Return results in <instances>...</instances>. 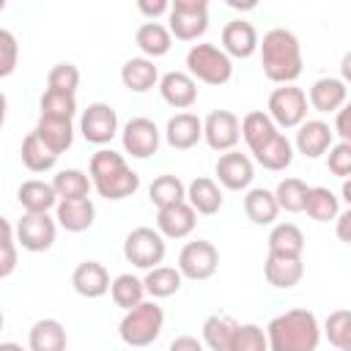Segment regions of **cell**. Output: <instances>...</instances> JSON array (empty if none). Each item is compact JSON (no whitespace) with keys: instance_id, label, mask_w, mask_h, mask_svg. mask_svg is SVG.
<instances>
[{"instance_id":"6da1fadb","label":"cell","mask_w":351,"mask_h":351,"mask_svg":"<svg viewBox=\"0 0 351 351\" xmlns=\"http://www.w3.org/2000/svg\"><path fill=\"white\" fill-rule=\"evenodd\" d=\"M258 52H261V66H263L266 80L277 85H293L302 77V69H304L302 44L291 30L285 27L266 30Z\"/></svg>"},{"instance_id":"7a4b0ae2","label":"cell","mask_w":351,"mask_h":351,"mask_svg":"<svg viewBox=\"0 0 351 351\" xmlns=\"http://www.w3.org/2000/svg\"><path fill=\"white\" fill-rule=\"evenodd\" d=\"M324 326L313 310L293 307L274 315L266 326L269 351H315L321 343Z\"/></svg>"},{"instance_id":"3957f363","label":"cell","mask_w":351,"mask_h":351,"mask_svg":"<svg viewBox=\"0 0 351 351\" xmlns=\"http://www.w3.org/2000/svg\"><path fill=\"white\" fill-rule=\"evenodd\" d=\"M88 176L93 181V189L104 200H123L140 189V176L126 165L123 154L112 148H99L90 156Z\"/></svg>"},{"instance_id":"277c9868","label":"cell","mask_w":351,"mask_h":351,"mask_svg":"<svg viewBox=\"0 0 351 351\" xmlns=\"http://www.w3.org/2000/svg\"><path fill=\"white\" fill-rule=\"evenodd\" d=\"M165 329V310L156 304V299H148L143 304H137L134 310L123 313L121 324H118V335L126 346L132 348H145L151 346Z\"/></svg>"},{"instance_id":"5b68a950","label":"cell","mask_w":351,"mask_h":351,"mask_svg":"<svg viewBox=\"0 0 351 351\" xmlns=\"http://www.w3.org/2000/svg\"><path fill=\"white\" fill-rule=\"evenodd\" d=\"M186 71L206 85H225L233 77V58L217 44H192L186 52Z\"/></svg>"},{"instance_id":"8992f818","label":"cell","mask_w":351,"mask_h":351,"mask_svg":"<svg viewBox=\"0 0 351 351\" xmlns=\"http://www.w3.org/2000/svg\"><path fill=\"white\" fill-rule=\"evenodd\" d=\"M165 255H167V241H165V236L156 228L140 225V228L129 230V236L123 239V258L134 269L151 271V269L162 266Z\"/></svg>"},{"instance_id":"52a82bcc","label":"cell","mask_w":351,"mask_h":351,"mask_svg":"<svg viewBox=\"0 0 351 351\" xmlns=\"http://www.w3.org/2000/svg\"><path fill=\"white\" fill-rule=\"evenodd\" d=\"M167 27L178 41H197L208 30V0H173Z\"/></svg>"},{"instance_id":"ba28073f","label":"cell","mask_w":351,"mask_h":351,"mask_svg":"<svg viewBox=\"0 0 351 351\" xmlns=\"http://www.w3.org/2000/svg\"><path fill=\"white\" fill-rule=\"evenodd\" d=\"M307 93L296 85H280L271 90L266 112L277 129H299L307 121Z\"/></svg>"},{"instance_id":"9c48e42d","label":"cell","mask_w":351,"mask_h":351,"mask_svg":"<svg viewBox=\"0 0 351 351\" xmlns=\"http://www.w3.org/2000/svg\"><path fill=\"white\" fill-rule=\"evenodd\" d=\"M219 269V250L206 241V239H197V241H186L178 252V271L184 274V280H195V282H203L208 277H214Z\"/></svg>"},{"instance_id":"30bf717a","label":"cell","mask_w":351,"mask_h":351,"mask_svg":"<svg viewBox=\"0 0 351 351\" xmlns=\"http://www.w3.org/2000/svg\"><path fill=\"white\" fill-rule=\"evenodd\" d=\"M203 140L211 151H219V154L236 151V145L241 140L239 115L230 112V110H211L203 121Z\"/></svg>"},{"instance_id":"8fae6325","label":"cell","mask_w":351,"mask_h":351,"mask_svg":"<svg viewBox=\"0 0 351 351\" xmlns=\"http://www.w3.org/2000/svg\"><path fill=\"white\" fill-rule=\"evenodd\" d=\"M121 143H123V151L134 159H148L159 151V143H162V132L159 126L145 118V115H137V118H129L121 129Z\"/></svg>"},{"instance_id":"7c38bea8","label":"cell","mask_w":351,"mask_h":351,"mask_svg":"<svg viewBox=\"0 0 351 351\" xmlns=\"http://www.w3.org/2000/svg\"><path fill=\"white\" fill-rule=\"evenodd\" d=\"M80 132L93 145H107L118 134V112L107 101H93L80 115Z\"/></svg>"},{"instance_id":"4fadbf2b","label":"cell","mask_w":351,"mask_h":351,"mask_svg":"<svg viewBox=\"0 0 351 351\" xmlns=\"http://www.w3.org/2000/svg\"><path fill=\"white\" fill-rule=\"evenodd\" d=\"M58 236V219L49 214H22L16 222V241L27 252H47L55 244Z\"/></svg>"},{"instance_id":"5bb4252c","label":"cell","mask_w":351,"mask_h":351,"mask_svg":"<svg viewBox=\"0 0 351 351\" xmlns=\"http://www.w3.org/2000/svg\"><path fill=\"white\" fill-rule=\"evenodd\" d=\"M214 176H217L219 186H225L230 192H241V189H250V184L255 178V165L247 154L228 151V154H219V159L214 165Z\"/></svg>"},{"instance_id":"9a60e30c","label":"cell","mask_w":351,"mask_h":351,"mask_svg":"<svg viewBox=\"0 0 351 351\" xmlns=\"http://www.w3.org/2000/svg\"><path fill=\"white\" fill-rule=\"evenodd\" d=\"M335 129L321 121V118H307L299 129H296V140H293V148L307 156V159H318L324 154H329V148L335 145Z\"/></svg>"},{"instance_id":"2e32d148","label":"cell","mask_w":351,"mask_h":351,"mask_svg":"<svg viewBox=\"0 0 351 351\" xmlns=\"http://www.w3.org/2000/svg\"><path fill=\"white\" fill-rule=\"evenodd\" d=\"M261 47V38H258V30L252 22L247 19H230L225 27H222V49L230 55V58H239V60H247L258 52Z\"/></svg>"},{"instance_id":"e0dca14e","label":"cell","mask_w":351,"mask_h":351,"mask_svg":"<svg viewBox=\"0 0 351 351\" xmlns=\"http://www.w3.org/2000/svg\"><path fill=\"white\" fill-rule=\"evenodd\" d=\"M307 101L315 112H340L348 104V88L340 77H318L310 85Z\"/></svg>"},{"instance_id":"ac0fdd59","label":"cell","mask_w":351,"mask_h":351,"mask_svg":"<svg viewBox=\"0 0 351 351\" xmlns=\"http://www.w3.org/2000/svg\"><path fill=\"white\" fill-rule=\"evenodd\" d=\"M162 99L176 110H189L197 101V80L189 71H167L159 80Z\"/></svg>"},{"instance_id":"d6986e66","label":"cell","mask_w":351,"mask_h":351,"mask_svg":"<svg viewBox=\"0 0 351 351\" xmlns=\"http://www.w3.org/2000/svg\"><path fill=\"white\" fill-rule=\"evenodd\" d=\"M165 140L176 151H189L203 140V121L195 112H176L167 118Z\"/></svg>"},{"instance_id":"ffe728a7","label":"cell","mask_w":351,"mask_h":351,"mask_svg":"<svg viewBox=\"0 0 351 351\" xmlns=\"http://www.w3.org/2000/svg\"><path fill=\"white\" fill-rule=\"evenodd\" d=\"M16 200H19L25 214H49L60 203L52 181H38V178L22 181L16 189Z\"/></svg>"},{"instance_id":"44dd1931","label":"cell","mask_w":351,"mask_h":351,"mask_svg":"<svg viewBox=\"0 0 351 351\" xmlns=\"http://www.w3.org/2000/svg\"><path fill=\"white\" fill-rule=\"evenodd\" d=\"M112 280H110V271L104 269V263L99 261H82L77 263V269L71 271V288L85 296V299H99L110 291Z\"/></svg>"},{"instance_id":"7402d4cb","label":"cell","mask_w":351,"mask_h":351,"mask_svg":"<svg viewBox=\"0 0 351 351\" xmlns=\"http://www.w3.org/2000/svg\"><path fill=\"white\" fill-rule=\"evenodd\" d=\"M197 225V211L184 200L156 211V230L165 239H186Z\"/></svg>"},{"instance_id":"603a6c76","label":"cell","mask_w":351,"mask_h":351,"mask_svg":"<svg viewBox=\"0 0 351 351\" xmlns=\"http://www.w3.org/2000/svg\"><path fill=\"white\" fill-rule=\"evenodd\" d=\"M263 277L271 288H280V291H288L293 285H299V280L304 277V263L302 258H293V255H266V263H263Z\"/></svg>"},{"instance_id":"cb8c5ba5","label":"cell","mask_w":351,"mask_h":351,"mask_svg":"<svg viewBox=\"0 0 351 351\" xmlns=\"http://www.w3.org/2000/svg\"><path fill=\"white\" fill-rule=\"evenodd\" d=\"M186 203H189L197 214L214 217V214L222 208L225 195H222V186H219L214 178L197 176V178H192V181L186 184Z\"/></svg>"},{"instance_id":"d4e9b609","label":"cell","mask_w":351,"mask_h":351,"mask_svg":"<svg viewBox=\"0 0 351 351\" xmlns=\"http://www.w3.org/2000/svg\"><path fill=\"white\" fill-rule=\"evenodd\" d=\"M55 219L63 230L69 233H82L96 222V206L90 197H80V200H60L55 208Z\"/></svg>"},{"instance_id":"484cf974","label":"cell","mask_w":351,"mask_h":351,"mask_svg":"<svg viewBox=\"0 0 351 351\" xmlns=\"http://www.w3.org/2000/svg\"><path fill=\"white\" fill-rule=\"evenodd\" d=\"M280 134L277 123L269 118V112L263 110H250L244 118H241V137L250 148V154H258L263 145H269L274 137Z\"/></svg>"},{"instance_id":"4316f807","label":"cell","mask_w":351,"mask_h":351,"mask_svg":"<svg viewBox=\"0 0 351 351\" xmlns=\"http://www.w3.org/2000/svg\"><path fill=\"white\" fill-rule=\"evenodd\" d=\"M159 69L154 66L151 58H129L123 66H121V82L126 90L132 93H148L154 85H159Z\"/></svg>"},{"instance_id":"83f0119b","label":"cell","mask_w":351,"mask_h":351,"mask_svg":"<svg viewBox=\"0 0 351 351\" xmlns=\"http://www.w3.org/2000/svg\"><path fill=\"white\" fill-rule=\"evenodd\" d=\"M66 346H69L66 326L58 318H41L27 332L30 351H66Z\"/></svg>"},{"instance_id":"f1b7e54d","label":"cell","mask_w":351,"mask_h":351,"mask_svg":"<svg viewBox=\"0 0 351 351\" xmlns=\"http://www.w3.org/2000/svg\"><path fill=\"white\" fill-rule=\"evenodd\" d=\"M134 44H137V49L143 52V58H162V55H167L170 52V47H173V33H170V27L167 25H162V22H143L140 27H137V33H134Z\"/></svg>"},{"instance_id":"f546056e","label":"cell","mask_w":351,"mask_h":351,"mask_svg":"<svg viewBox=\"0 0 351 351\" xmlns=\"http://www.w3.org/2000/svg\"><path fill=\"white\" fill-rule=\"evenodd\" d=\"M244 214L252 225H277L280 203L271 189L255 186V189H247L244 195Z\"/></svg>"},{"instance_id":"4dcf8cb0","label":"cell","mask_w":351,"mask_h":351,"mask_svg":"<svg viewBox=\"0 0 351 351\" xmlns=\"http://www.w3.org/2000/svg\"><path fill=\"white\" fill-rule=\"evenodd\" d=\"M58 156H60V154H55L36 132L25 134V140H22V145H19V159H22V165H25L30 173H47V170H52V167L58 165Z\"/></svg>"},{"instance_id":"1f68e13d","label":"cell","mask_w":351,"mask_h":351,"mask_svg":"<svg viewBox=\"0 0 351 351\" xmlns=\"http://www.w3.org/2000/svg\"><path fill=\"white\" fill-rule=\"evenodd\" d=\"M236 329H239L236 318H230L225 313H211L203 321V346H208L211 351H230Z\"/></svg>"},{"instance_id":"d6a6232c","label":"cell","mask_w":351,"mask_h":351,"mask_svg":"<svg viewBox=\"0 0 351 351\" xmlns=\"http://www.w3.org/2000/svg\"><path fill=\"white\" fill-rule=\"evenodd\" d=\"M266 241H269V252L271 255H293V258H302V252H304V233L293 222H277V225H271V233H269Z\"/></svg>"},{"instance_id":"836d02e7","label":"cell","mask_w":351,"mask_h":351,"mask_svg":"<svg viewBox=\"0 0 351 351\" xmlns=\"http://www.w3.org/2000/svg\"><path fill=\"white\" fill-rule=\"evenodd\" d=\"M55 154H63L71 148L74 143V123L71 121H63V118H47V115H38V123L33 129Z\"/></svg>"},{"instance_id":"e575fe53","label":"cell","mask_w":351,"mask_h":351,"mask_svg":"<svg viewBox=\"0 0 351 351\" xmlns=\"http://www.w3.org/2000/svg\"><path fill=\"white\" fill-rule=\"evenodd\" d=\"M148 200L156 206V211L167 208V206H176V203H184L186 200V184L173 173L156 176L148 186Z\"/></svg>"},{"instance_id":"d590c367","label":"cell","mask_w":351,"mask_h":351,"mask_svg":"<svg viewBox=\"0 0 351 351\" xmlns=\"http://www.w3.org/2000/svg\"><path fill=\"white\" fill-rule=\"evenodd\" d=\"M143 282H145V291L151 299H167L181 291L184 274L178 271V266H156V269L145 271Z\"/></svg>"},{"instance_id":"8d00e7d4","label":"cell","mask_w":351,"mask_h":351,"mask_svg":"<svg viewBox=\"0 0 351 351\" xmlns=\"http://www.w3.org/2000/svg\"><path fill=\"white\" fill-rule=\"evenodd\" d=\"M145 282L140 280V277H134V274H129V271H123V274H118L115 280H112V285H110V296H112V302L123 310V313H129V310H134L137 304H143L145 302Z\"/></svg>"},{"instance_id":"74e56055","label":"cell","mask_w":351,"mask_h":351,"mask_svg":"<svg viewBox=\"0 0 351 351\" xmlns=\"http://www.w3.org/2000/svg\"><path fill=\"white\" fill-rule=\"evenodd\" d=\"M252 159H255L263 170L280 173V170H285V167L293 162V143L280 132L269 145H263L258 154H252Z\"/></svg>"},{"instance_id":"f35d334b","label":"cell","mask_w":351,"mask_h":351,"mask_svg":"<svg viewBox=\"0 0 351 351\" xmlns=\"http://www.w3.org/2000/svg\"><path fill=\"white\" fill-rule=\"evenodd\" d=\"M304 211H307V217L315 219V222L337 219V214H340V197H337L329 186H310Z\"/></svg>"},{"instance_id":"ab89813d","label":"cell","mask_w":351,"mask_h":351,"mask_svg":"<svg viewBox=\"0 0 351 351\" xmlns=\"http://www.w3.org/2000/svg\"><path fill=\"white\" fill-rule=\"evenodd\" d=\"M52 186H55L60 200H80V197H88L93 181H90L88 173H82L77 167H69V170H58L55 173Z\"/></svg>"},{"instance_id":"60d3db41","label":"cell","mask_w":351,"mask_h":351,"mask_svg":"<svg viewBox=\"0 0 351 351\" xmlns=\"http://www.w3.org/2000/svg\"><path fill=\"white\" fill-rule=\"evenodd\" d=\"M307 192H310V186H307L302 178H282V181L274 186V197H277V203H280V211H291V214L304 211Z\"/></svg>"},{"instance_id":"b9f144b4","label":"cell","mask_w":351,"mask_h":351,"mask_svg":"<svg viewBox=\"0 0 351 351\" xmlns=\"http://www.w3.org/2000/svg\"><path fill=\"white\" fill-rule=\"evenodd\" d=\"M38 110L47 118H63V121H74L77 115V96L71 93H60V90H44L38 99Z\"/></svg>"},{"instance_id":"7bdbcfd3","label":"cell","mask_w":351,"mask_h":351,"mask_svg":"<svg viewBox=\"0 0 351 351\" xmlns=\"http://www.w3.org/2000/svg\"><path fill=\"white\" fill-rule=\"evenodd\" d=\"M324 337L340 351H351V310H335L324 321Z\"/></svg>"},{"instance_id":"ee69618b","label":"cell","mask_w":351,"mask_h":351,"mask_svg":"<svg viewBox=\"0 0 351 351\" xmlns=\"http://www.w3.org/2000/svg\"><path fill=\"white\" fill-rule=\"evenodd\" d=\"M230 351H269V337L266 329L258 324H239Z\"/></svg>"},{"instance_id":"f6af8a7d","label":"cell","mask_w":351,"mask_h":351,"mask_svg":"<svg viewBox=\"0 0 351 351\" xmlns=\"http://www.w3.org/2000/svg\"><path fill=\"white\" fill-rule=\"evenodd\" d=\"M47 88L74 96L77 88H80V69H77L74 63H55V66L47 71Z\"/></svg>"},{"instance_id":"bcb514c9","label":"cell","mask_w":351,"mask_h":351,"mask_svg":"<svg viewBox=\"0 0 351 351\" xmlns=\"http://www.w3.org/2000/svg\"><path fill=\"white\" fill-rule=\"evenodd\" d=\"M3 225V239H0V277L3 280H8L11 274H14V269H16V225L11 222V219H3L0 222Z\"/></svg>"},{"instance_id":"7dc6e473","label":"cell","mask_w":351,"mask_h":351,"mask_svg":"<svg viewBox=\"0 0 351 351\" xmlns=\"http://www.w3.org/2000/svg\"><path fill=\"white\" fill-rule=\"evenodd\" d=\"M326 167L332 176H337L343 181L351 178V143H346V140L335 143L326 154Z\"/></svg>"},{"instance_id":"c3c4849f","label":"cell","mask_w":351,"mask_h":351,"mask_svg":"<svg viewBox=\"0 0 351 351\" xmlns=\"http://www.w3.org/2000/svg\"><path fill=\"white\" fill-rule=\"evenodd\" d=\"M16 58H19V44L14 38L11 30H0V77H11L16 69Z\"/></svg>"},{"instance_id":"681fc988","label":"cell","mask_w":351,"mask_h":351,"mask_svg":"<svg viewBox=\"0 0 351 351\" xmlns=\"http://www.w3.org/2000/svg\"><path fill=\"white\" fill-rule=\"evenodd\" d=\"M137 11H140L148 22H156L159 16L170 14V3H167V0H154V3H151V0H140V3H137Z\"/></svg>"},{"instance_id":"f907efd6","label":"cell","mask_w":351,"mask_h":351,"mask_svg":"<svg viewBox=\"0 0 351 351\" xmlns=\"http://www.w3.org/2000/svg\"><path fill=\"white\" fill-rule=\"evenodd\" d=\"M335 134H340V140L351 143V101L335 115Z\"/></svg>"},{"instance_id":"816d5d0a","label":"cell","mask_w":351,"mask_h":351,"mask_svg":"<svg viewBox=\"0 0 351 351\" xmlns=\"http://www.w3.org/2000/svg\"><path fill=\"white\" fill-rule=\"evenodd\" d=\"M335 233H337V239H340L343 244H351V208H346V211L337 214V219H335Z\"/></svg>"},{"instance_id":"f5cc1de1","label":"cell","mask_w":351,"mask_h":351,"mask_svg":"<svg viewBox=\"0 0 351 351\" xmlns=\"http://www.w3.org/2000/svg\"><path fill=\"white\" fill-rule=\"evenodd\" d=\"M167 351H206V348H203V340H197L195 335H178Z\"/></svg>"},{"instance_id":"db71d44e","label":"cell","mask_w":351,"mask_h":351,"mask_svg":"<svg viewBox=\"0 0 351 351\" xmlns=\"http://www.w3.org/2000/svg\"><path fill=\"white\" fill-rule=\"evenodd\" d=\"M340 80L346 82V85H351V49L343 55V60H340Z\"/></svg>"},{"instance_id":"11a10c76","label":"cell","mask_w":351,"mask_h":351,"mask_svg":"<svg viewBox=\"0 0 351 351\" xmlns=\"http://www.w3.org/2000/svg\"><path fill=\"white\" fill-rule=\"evenodd\" d=\"M340 197L348 203V208H351V178H346L343 181V186H340Z\"/></svg>"},{"instance_id":"9f6ffc18","label":"cell","mask_w":351,"mask_h":351,"mask_svg":"<svg viewBox=\"0 0 351 351\" xmlns=\"http://www.w3.org/2000/svg\"><path fill=\"white\" fill-rule=\"evenodd\" d=\"M0 351H30V348H22L19 343H11V340H5V343H0Z\"/></svg>"}]
</instances>
